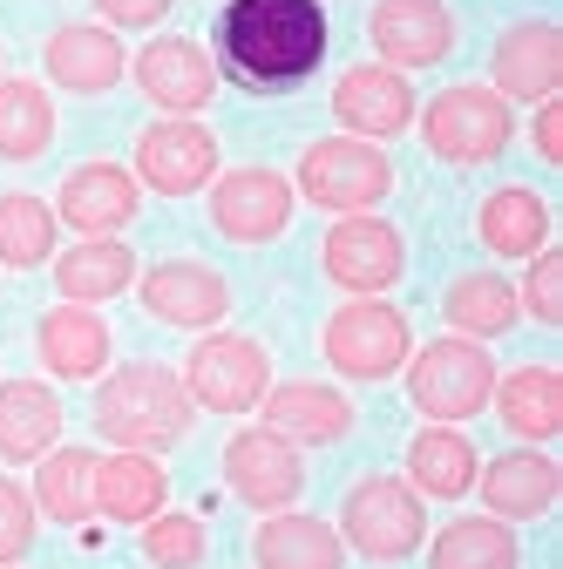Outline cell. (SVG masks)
Wrapping results in <instances>:
<instances>
[{
  "label": "cell",
  "instance_id": "obj_1",
  "mask_svg": "<svg viewBox=\"0 0 563 569\" xmlns=\"http://www.w3.org/2000/svg\"><path fill=\"white\" fill-rule=\"evenodd\" d=\"M218 54L225 76L258 96L299 89L326 61V14L319 0H231L218 14Z\"/></svg>",
  "mask_w": 563,
  "mask_h": 569
},
{
  "label": "cell",
  "instance_id": "obj_2",
  "mask_svg": "<svg viewBox=\"0 0 563 569\" xmlns=\"http://www.w3.org/2000/svg\"><path fill=\"white\" fill-rule=\"evenodd\" d=\"M190 420H197V400L184 393V380L170 367L136 360V367H122V373H109L96 387V427H102V441H116L129 455L177 448L190 435Z\"/></svg>",
  "mask_w": 563,
  "mask_h": 569
},
{
  "label": "cell",
  "instance_id": "obj_3",
  "mask_svg": "<svg viewBox=\"0 0 563 569\" xmlns=\"http://www.w3.org/2000/svg\"><path fill=\"white\" fill-rule=\"evenodd\" d=\"M421 136H428V150L455 170H475V163H496L510 150L516 136V116L496 89L482 82H455L428 102V116H421Z\"/></svg>",
  "mask_w": 563,
  "mask_h": 569
},
{
  "label": "cell",
  "instance_id": "obj_4",
  "mask_svg": "<svg viewBox=\"0 0 563 569\" xmlns=\"http://www.w3.org/2000/svg\"><path fill=\"white\" fill-rule=\"evenodd\" d=\"M394 190V157L367 136H326L299 157V197L319 210H339V218H360Z\"/></svg>",
  "mask_w": 563,
  "mask_h": 569
},
{
  "label": "cell",
  "instance_id": "obj_5",
  "mask_svg": "<svg viewBox=\"0 0 563 569\" xmlns=\"http://www.w3.org/2000/svg\"><path fill=\"white\" fill-rule=\"evenodd\" d=\"M407 393L414 407L428 413V420H468L488 407V393H496V360L482 352V339H435V346H421L414 360H407Z\"/></svg>",
  "mask_w": 563,
  "mask_h": 569
},
{
  "label": "cell",
  "instance_id": "obj_6",
  "mask_svg": "<svg viewBox=\"0 0 563 569\" xmlns=\"http://www.w3.org/2000/svg\"><path fill=\"white\" fill-rule=\"evenodd\" d=\"M428 536V516H421V495L394 475H367L346 488L339 502V542H354L367 562H401L421 549Z\"/></svg>",
  "mask_w": 563,
  "mask_h": 569
},
{
  "label": "cell",
  "instance_id": "obj_7",
  "mask_svg": "<svg viewBox=\"0 0 563 569\" xmlns=\"http://www.w3.org/2000/svg\"><path fill=\"white\" fill-rule=\"evenodd\" d=\"M333 373L346 380H387L401 373V360L414 352V332H407V312L401 306H381V299H360V306H339L319 332Z\"/></svg>",
  "mask_w": 563,
  "mask_h": 569
},
{
  "label": "cell",
  "instance_id": "obj_8",
  "mask_svg": "<svg viewBox=\"0 0 563 569\" xmlns=\"http://www.w3.org/2000/svg\"><path fill=\"white\" fill-rule=\"evenodd\" d=\"M184 393L210 413H251L271 387V360H265V346L245 339V332H210L197 339V352L184 360Z\"/></svg>",
  "mask_w": 563,
  "mask_h": 569
},
{
  "label": "cell",
  "instance_id": "obj_9",
  "mask_svg": "<svg viewBox=\"0 0 563 569\" xmlns=\"http://www.w3.org/2000/svg\"><path fill=\"white\" fill-rule=\"evenodd\" d=\"M225 481L238 502L251 509H293L299 488H306V461L286 435H271V427H238V435L225 441Z\"/></svg>",
  "mask_w": 563,
  "mask_h": 569
},
{
  "label": "cell",
  "instance_id": "obj_10",
  "mask_svg": "<svg viewBox=\"0 0 563 569\" xmlns=\"http://www.w3.org/2000/svg\"><path fill=\"white\" fill-rule=\"evenodd\" d=\"M293 224V183L278 170H225L210 183V231L231 244H271Z\"/></svg>",
  "mask_w": 563,
  "mask_h": 569
},
{
  "label": "cell",
  "instance_id": "obj_11",
  "mask_svg": "<svg viewBox=\"0 0 563 569\" xmlns=\"http://www.w3.org/2000/svg\"><path fill=\"white\" fill-rule=\"evenodd\" d=\"M136 177L150 190H164V197H190V190H204L218 177V136L204 122H190V116H164V122H150L136 136Z\"/></svg>",
  "mask_w": 563,
  "mask_h": 569
},
{
  "label": "cell",
  "instance_id": "obj_12",
  "mask_svg": "<svg viewBox=\"0 0 563 569\" xmlns=\"http://www.w3.org/2000/svg\"><path fill=\"white\" fill-rule=\"evenodd\" d=\"M319 264L333 284H346V292H387V284L407 271V244L387 218H339L319 244Z\"/></svg>",
  "mask_w": 563,
  "mask_h": 569
},
{
  "label": "cell",
  "instance_id": "obj_13",
  "mask_svg": "<svg viewBox=\"0 0 563 569\" xmlns=\"http://www.w3.org/2000/svg\"><path fill=\"white\" fill-rule=\"evenodd\" d=\"M144 306H150V319L197 332V326H218L231 312V284L204 258H164L144 271Z\"/></svg>",
  "mask_w": 563,
  "mask_h": 569
},
{
  "label": "cell",
  "instance_id": "obj_14",
  "mask_svg": "<svg viewBox=\"0 0 563 569\" xmlns=\"http://www.w3.org/2000/svg\"><path fill=\"white\" fill-rule=\"evenodd\" d=\"M265 427L286 435L293 448H333L354 435V400L326 380H286V387H265Z\"/></svg>",
  "mask_w": 563,
  "mask_h": 569
},
{
  "label": "cell",
  "instance_id": "obj_15",
  "mask_svg": "<svg viewBox=\"0 0 563 569\" xmlns=\"http://www.w3.org/2000/svg\"><path fill=\"white\" fill-rule=\"evenodd\" d=\"M136 82H144V96L164 109V116H197L210 96H218V68H210V54L184 34H157L144 54H136Z\"/></svg>",
  "mask_w": 563,
  "mask_h": 569
},
{
  "label": "cell",
  "instance_id": "obj_16",
  "mask_svg": "<svg viewBox=\"0 0 563 569\" xmlns=\"http://www.w3.org/2000/svg\"><path fill=\"white\" fill-rule=\"evenodd\" d=\"M488 76H496L503 102H543L563 82V28L550 21H516L503 28L496 54H488Z\"/></svg>",
  "mask_w": 563,
  "mask_h": 569
},
{
  "label": "cell",
  "instance_id": "obj_17",
  "mask_svg": "<svg viewBox=\"0 0 563 569\" xmlns=\"http://www.w3.org/2000/svg\"><path fill=\"white\" fill-rule=\"evenodd\" d=\"M367 34H374L381 61L407 76V68H435L455 48V14L442 8V0H381Z\"/></svg>",
  "mask_w": 563,
  "mask_h": 569
},
{
  "label": "cell",
  "instance_id": "obj_18",
  "mask_svg": "<svg viewBox=\"0 0 563 569\" xmlns=\"http://www.w3.org/2000/svg\"><path fill=\"white\" fill-rule=\"evenodd\" d=\"M136 210H144V190H136L129 170L116 163H82L61 177V197H55V218L76 224L82 238H116Z\"/></svg>",
  "mask_w": 563,
  "mask_h": 569
},
{
  "label": "cell",
  "instance_id": "obj_19",
  "mask_svg": "<svg viewBox=\"0 0 563 569\" xmlns=\"http://www.w3.org/2000/svg\"><path fill=\"white\" fill-rule=\"evenodd\" d=\"M475 488H482V502L496 522H536V516L556 509L563 468L536 448H516V455H496L488 468H475Z\"/></svg>",
  "mask_w": 563,
  "mask_h": 569
},
{
  "label": "cell",
  "instance_id": "obj_20",
  "mask_svg": "<svg viewBox=\"0 0 563 569\" xmlns=\"http://www.w3.org/2000/svg\"><path fill=\"white\" fill-rule=\"evenodd\" d=\"M333 116L354 129V136L381 142V136H401V129L414 122V89H407L401 68H387V61L346 68L339 89H333Z\"/></svg>",
  "mask_w": 563,
  "mask_h": 569
},
{
  "label": "cell",
  "instance_id": "obj_21",
  "mask_svg": "<svg viewBox=\"0 0 563 569\" xmlns=\"http://www.w3.org/2000/svg\"><path fill=\"white\" fill-rule=\"evenodd\" d=\"M34 352H41V367L55 373V380H96L102 367H109V326L89 312V306H55V312H41V326H34Z\"/></svg>",
  "mask_w": 563,
  "mask_h": 569
},
{
  "label": "cell",
  "instance_id": "obj_22",
  "mask_svg": "<svg viewBox=\"0 0 563 569\" xmlns=\"http://www.w3.org/2000/svg\"><path fill=\"white\" fill-rule=\"evenodd\" d=\"M41 61H48V82H55V89H76V96L116 89L122 68H129L122 41H116L109 28H55L48 48H41Z\"/></svg>",
  "mask_w": 563,
  "mask_h": 569
},
{
  "label": "cell",
  "instance_id": "obj_23",
  "mask_svg": "<svg viewBox=\"0 0 563 569\" xmlns=\"http://www.w3.org/2000/svg\"><path fill=\"white\" fill-rule=\"evenodd\" d=\"M475 231H482V244L496 251V258H536L550 244V203L530 183H503V190L482 197Z\"/></svg>",
  "mask_w": 563,
  "mask_h": 569
},
{
  "label": "cell",
  "instance_id": "obj_24",
  "mask_svg": "<svg viewBox=\"0 0 563 569\" xmlns=\"http://www.w3.org/2000/svg\"><path fill=\"white\" fill-rule=\"evenodd\" d=\"M475 441L462 435V427L435 420V427H421V435L407 441V481L414 495H435V502H455V495L475 488Z\"/></svg>",
  "mask_w": 563,
  "mask_h": 569
},
{
  "label": "cell",
  "instance_id": "obj_25",
  "mask_svg": "<svg viewBox=\"0 0 563 569\" xmlns=\"http://www.w3.org/2000/svg\"><path fill=\"white\" fill-rule=\"evenodd\" d=\"M61 441V400L41 380L0 387V461H41Z\"/></svg>",
  "mask_w": 563,
  "mask_h": 569
},
{
  "label": "cell",
  "instance_id": "obj_26",
  "mask_svg": "<svg viewBox=\"0 0 563 569\" xmlns=\"http://www.w3.org/2000/svg\"><path fill=\"white\" fill-rule=\"evenodd\" d=\"M488 400H496V413L516 441H556L563 435V373L556 367H516Z\"/></svg>",
  "mask_w": 563,
  "mask_h": 569
},
{
  "label": "cell",
  "instance_id": "obj_27",
  "mask_svg": "<svg viewBox=\"0 0 563 569\" xmlns=\"http://www.w3.org/2000/svg\"><path fill=\"white\" fill-rule=\"evenodd\" d=\"M164 495H170V481L150 455L116 448L109 461H96V516H109V522H150L164 509Z\"/></svg>",
  "mask_w": 563,
  "mask_h": 569
},
{
  "label": "cell",
  "instance_id": "obj_28",
  "mask_svg": "<svg viewBox=\"0 0 563 569\" xmlns=\"http://www.w3.org/2000/svg\"><path fill=\"white\" fill-rule=\"evenodd\" d=\"M55 284H61L68 306H102V299H116V292L136 284V251L116 244V238H82L76 251H61Z\"/></svg>",
  "mask_w": 563,
  "mask_h": 569
},
{
  "label": "cell",
  "instance_id": "obj_29",
  "mask_svg": "<svg viewBox=\"0 0 563 569\" xmlns=\"http://www.w3.org/2000/svg\"><path fill=\"white\" fill-rule=\"evenodd\" d=\"M251 556H258V569H339L346 562V542L319 516H271L251 536Z\"/></svg>",
  "mask_w": 563,
  "mask_h": 569
},
{
  "label": "cell",
  "instance_id": "obj_30",
  "mask_svg": "<svg viewBox=\"0 0 563 569\" xmlns=\"http://www.w3.org/2000/svg\"><path fill=\"white\" fill-rule=\"evenodd\" d=\"M516 284L496 278V271H462L448 278V292H442V319L462 332V339H496L516 326Z\"/></svg>",
  "mask_w": 563,
  "mask_h": 569
},
{
  "label": "cell",
  "instance_id": "obj_31",
  "mask_svg": "<svg viewBox=\"0 0 563 569\" xmlns=\"http://www.w3.org/2000/svg\"><path fill=\"white\" fill-rule=\"evenodd\" d=\"M523 549L510 536V522L496 516H455L435 542H428V569H516Z\"/></svg>",
  "mask_w": 563,
  "mask_h": 569
},
{
  "label": "cell",
  "instance_id": "obj_32",
  "mask_svg": "<svg viewBox=\"0 0 563 569\" xmlns=\"http://www.w3.org/2000/svg\"><path fill=\"white\" fill-rule=\"evenodd\" d=\"M34 509H48L55 522H89L96 516V455L89 448H48L41 475H34Z\"/></svg>",
  "mask_w": 563,
  "mask_h": 569
},
{
  "label": "cell",
  "instance_id": "obj_33",
  "mask_svg": "<svg viewBox=\"0 0 563 569\" xmlns=\"http://www.w3.org/2000/svg\"><path fill=\"white\" fill-rule=\"evenodd\" d=\"M55 142V102L41 82H0V163H34Z\"/></svg>",
  "mask_w": 563,
  "mask_h": 569
},
{
  "label": "cell",
  "instance_id": "obj_34",
  "mask_svg": "<svg viewBox=\"0 0 563 569\" xmlns=\"http://www.w3.org/2000/svg\"><path fill=\"white\" fill-rule=\"evenodd\" d=\"M48 251H55V210L28 190H8L0 197V264L34 271L48 264Z\"/></svg>",
  "mask_w": 563,
  "mask_h": 569
},
{
  "label": "cell",
  "instance_id": "obj_35",
  "mask_svg": "<svg viewBox=\"0 0 563 569\" xmlns=\"http://www.w3.org/2000/svg\"><path fill=\"white\" fill-rule=\"evenodd\" d=\"M204 549H210V542H204V522H197V516H164V509H157V516L144 522V556H150L157 569H197Z\"/></svg>",
  "mask_w": 563,
  "mask_h": 569
},
{
  "label": "cell",
  "instance_id": "obj_36",
  "mask_svg": "<svg viewBox=\"0 0 563 569\" xmlns=\"http://www.w3.org/2000/svg\"><path fill=\"white\" fill-rule=\"evenodd\" d=\"M516 306H530L536 326H563V251H536L530 258V278H523Z\"/></svg>",
  "mask_w": 563,
  "mask_h": 569
},
{
  "label": "cell",
  "instance_id": "obj_37",
  "mask_svg": "<svg viewBox=\"0 0 563 569\" xmlns=\"http://www.w3.org/2000/svg\"><path fill=\"white\" fill-rule=\"evenodd\" d=\"M28 542H34V495H28L21 481L0 475V569L21 562Z\"/></svg>",
  "mask_w": 563,
  "mask_h": 569
},
{
  "label": "cell",
  "instance_id": "obj_38",
  "mask_svg": "<svg viewBox=\"0 0 563 569\" xmlns=\"http://www.w3.org/2000/svg\"><path fill=\"white\" fill-rule=\"evenodd\" d=\"M530 142H536V157H543L550 170L563 163V102H556V96H543V102H536V122H530Z\"/></svg>",
  "mask_w": 563,
  "mask_h": 569
},
{
  "label": "cell",
  "instance_id": "obj_39",
  "mask_svg": "<svg viewBox=\"0 0 563 569\" xmlns=\"http://www.w3.org/2000/svg\"><path fill=\"white\" fill-rule=\"evenodd\" d=\"M109 28H157L170 14V0H96Z\"/></svg>",
  "mask_w": 563,
  "mask_h": 569
}]
</instances>
